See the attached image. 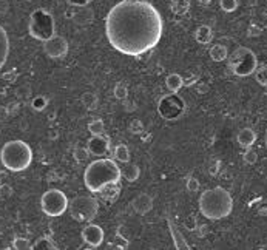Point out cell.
<instances>
[{
    "mask_svg": "<svg viewBox=\"0 0 267 250\" xmlns=\"http://www.w3.org/2000/svg\"><path fill=\"white\" fill-rule=\"evenodd\" d=\"M255 79L259 85H267V67H262L255 71Z\"/></svg>",
    "mask_w": 267,
    "mask_h": 250,
    "instance_id": "e575fe53",
    "label": "cell"
},
{
    "mask_svg": "<svg viewBox=\"0 0 267 250\" xmlns=\"http://www.w3.org/2000/svg\"><path fill=\"white\" fill-rule=\"evenodd\" d=\"M264 141H265V148H267V130H265V136H264Z\"/></svg>",
    "mask_w": 267,
    "mask_h": 250,
    "instance_id": "7bdbcfd3",
    "label": "cell"
},
{
    "mask_svg": "<svg viewBox=\"0 0 267 250\" xmlns=\"http://www.w3.org/2000/svg\"><path fill=\"white\" fill-rule=\"evenodd\" d=\"M10 56V37L7 30L0 25V70H2Z\"/></svg>",
    "mask_w": 267,
    "mask_h": 250,
    "instance_id": "9a60e30c",
    "label": "cell"
},
{
    "mask_svg": "<svg viewBox=\"0 0 267 250\" xmlns=\"http://www.w3.org/2000/svg\"><path fill=\"white\" fill-rule=\"evenodd\" d=\"M187 190H189L190 193H195V191L199 190V181H198L195 176H190V178L187 179Z\"/></svg>",
    "mask_w": 267,
    "mask_h": 250,
    "instance_id": "d590c367",
    "label": "cell"
},
{
    "mask_svg": "<svg viewBox=\"0 0 267 250\" xmlns=\"http://www.w3.org/2000/svg\"><path fill=\"white\" fill-rule=\"evenodd\" d=\"M122 178L119 165L109 158L96 159L85 169L84 182L91 193H99L105 185L118 184Z\"/></svg>",
    "mask_w": 267,
    "mask_h": 250,
    "instance_id": "7a4b0ae2",
    "label": "cell"
},
{
    "mask_svg": "<svg viewBox=\"0 0 267 250\" xmlns=\"http://www.w3.org/2000/svg\"><path fill=\"white\" fill-rule=\"evenodd\" d=\"M199 2H201L202 5H208V4L211 2V0H199Z\"/></svg>",
    "mask_w": 267,
    "mask_h": 250,
    "instance_id": "b9f144b4",
    "label": "cell"
},
{
    "mask_svg": "<svg viewBox=\"0 0 267 250\" xmlns=\"http://www.w3.org/2000/svg\"><path fill=\"white\" fill-rule=\"evenodd\" d=\"M68 210L74 221L91 223L99 212V203L91 195H81L73 198V201H70Z\"/></svg>",
    "mask_w": 267,
    "mask_h": 250,
    "instance_id": "52a82bcc",
    "label": "cell"
},
{
    "mask_svg": "<svg viewBox=\"0 0 267 250\" xmlns=\"http://www.w3.org/2000/svg\"><path fill=\"white\" fill-rule=\"evenodd\" d=\"M43 51L51 59H64L68 54V42L65 37L55 34L51 39L43 42Z\"/></svg>",
    "mask_w": 267,
    "mask_h": 250,
    "instance_id": "30bf717a",
    "label": "cell"
},
{
    "mask_svg": "<svg viewBox=\"0 0 267 250\" xmlns=\"http://www.w3.org/2000/svg\"><path fill=\"white\" fill-rule=\"evenodd\" d=\"M115 159L122 162V164L130 162V150H128V147L125 144L116 145V148H115Z\"/></svg>",
    "mask_w": 267,
    "mask_h": 250,
    "instance_id": "cb8c5ba5",
    "label": "cell"
},
{
    "mask_svg": "<svg viewBox=\"0 0 267 250\" xmlns=\"http://www.w3.org/2000/svg\"><path fill=\"white\" fill-rule=\"evenodd\" d=\"M243 159H244V162L246 164H249V165H253L256 161H258V155H256V152L255 150H252V148H247L246 152H244V155H243Z\"/></svg>",
    "mask_w": 267,
    "mask_h": 250,
    "instance_id": "d6a6232c",
    "label": "cell"
},
{
    "mask_svg": "<svg viewBox=\"0 0 267 250\" xmlns=\"http://www.w3.org/2000/svg\"><path fill=\"white\" fill-rule=\"evenodd\" d=\"M68 206H70V201H68L67 195L59 188L46 190L40 199L42 212L51 218H58V216L64 215L68 210Z\"/></svg>",
    "mask_w": 267,
    "mask_h": 250,
    "instance_id": "ba28073f",
    "label": "cell"
},
{
    "mask_svg": "<svg viewBox=\"0 0 267 250\" xmlns=\"http://www.w3.org/2000/svg\"><path fill=\"white\" fill-rule=\"evenodd\" d=\"M13 195V188L8 184H2L0 185V199H7Z\"/></svg>",
    "mask_w": 267,
    "mask_h": 250,
    "instance_id": "8d00e7d4",
    "label": "cell"
},
{
    "mask_svg": "<svg viewBox=\"0 0 267 250\" xmlns=\"http://www.w3.org/2000/svg\"><path fill=\"white\" fill-rule=\"evenodd\" d=\"M185 226L189 227V230H195V229H196V221H195V218L190 216V218L187 219V224H185Z\"/></svg>",
    "mask_w": 267,
    "mask_h": 250,
    "instance_id": "60d3db41",
    "label": "cell"
},
{
    "mask_svg": "<svg viewBox=\"0 0 267 250\" xmlns=\"http://www.w3.org/2000/svg\"><path fill=\"white\" fill-rule=\"evenodd\" d=\"M8 116H10V108L0 105V121H7Z\"/></svg>",
    "mask_w": 267,
    "mask_h": 250,
    "instance_id": "f35d334b",
    "label": "cell"
},
{
    "mask_svg": "<svg viewBox=\"0 0 267 250\" xmlns=\"http://www.w3.org/2000/svg\"><path fill=\"white\" fill-rule=\"evenodd\" d=\"M236 141H238V144H239L241 147L250 148V147L255 144V141H256V133H255L252 128L246 127V128L239 130V133H238V136H236Z\"/></svg>",
    "mask_w": 267,
    "mask_h": 250,
    "instance_id": "e0dca14e",
    "label": "cell"
},
{
    "mask_svg": "<svg viewBox=\"0 0 267 250\" xmlns=\"http://www.w3.org/2000/svg\"><path fill=\"white\" fill-rule=\"evenodd\" d=\"M82 102L88 110H94L99 104V99L94 93H84L82 94Z\"/></svg>",
    "mask_w": 267,
    "mask_h": 250,
    "instance_id": "484cf974",
    "label": "cell"
},
{
    "mask_svg": "<svg viewBox=\"0 0 267 250\" xmlns=\"http://www.w3.org/2000/svg\"><path fill=\"white\" fill-rule=\"evenodd\" d=\"M220 7L226 13H233L238 8V0H220Z\"/></svg>",
    "mask_w": 267,
    "mask_h": 250,
    "instance_id": "4dcf8cb0",
    "label": "cell"
},
{
    "mask_svg": "<svg viewBox=\"0 0 267 250\" xmlns=\"http://www.w3.org/2000/svg\"><path fill=\"white\" fill-rule=\"evenodd\" d=\"M82 239L90 247H99L103 242V230L97 224H88L82 229Z\"/></svg>",
    "mask_w": 267,
    "mask_h": 250,
    "instance_id": "8fae6325",
    "label": "cell"
},
{
    "mask_svg": "<svg viewBox=\"0 0 267 250\" xmlns=\"http://www.w3.org/2000/svg\"><path fill=\"white\" fill-rule=\"evenodd\" d=\"M218 167H220V161H213V165L208 169V172H210V175H213L215 176L217 173H218Z\"/></svg>",
    "mask_w": 267,
    "mask_h": 250,
    "instance_id": "ab89813d",
    "label": "cell"
},
{
    "mask_svg": "<svg viewBox=\"0 0 267 250\" xmlns=\"http://www.w3.org/2000/svg\"><path fill=\"white\" fill-rule=\"evenodd\" d=\"M28 33L33 39L46 42L56 34V23L52 14L43 8L34 10L30 16L28 22Z\"/></svg>",
    "mask_w": 267,
    "mask_h": 250,
    "instance_id": "5b68a950",
    "label": "cell"
},
{
    "mask_svg": "<svg viewBox=\"0 0 267 250\" xmlns=\"http://www.w3.org/2000/svg\"><path fill=\"white\" fill-rule=\"evenodd\" d=\"M170 10L176 16H184L190 10V0H172V2H170Z\"/></svg>",
    "mask_w": 267,
    "mask_h": 250,
    "instance_id": "7402d4cb",
    "label": "cell"
},
{
    "mask_svg": "<svg viewBox=\"0 0 267 250\" xmlns=\"http://www.w3.org/2000/svg\"><path fill=\"white\" fill-rule=\"evenodd\" d=\"M13 247L14 250H31V245H30V241L26 238H20L17 236L13 242Z\"/></svg>",
    "mask_w": 267,
    "mask_h": 250,
    "instance_id": "1f68e13d",
    "label": "cell"
},
{
    "mask_svg": "<svg viewBox=\"0 0 267 250\" xmlns=\"http://www.w3.org/2000/svg\"><path fill=\"white\" fill-rule=\"evenodd\" d=\"M167 226H169V230H170V235H172V239H173V244H175L176 250H192V247L189 245L185 236L182 235V232L179 230V227L175 224V221L170 216L167 218Z\"/></svg>",
    "mask_w": 267,
    "mask_h": 250,
    "instance_id": "4fadbf2b",
    "label": "cell"
},
{
    "mask_svg": "<svg viewBox=\"0 0 267 250\" xmlns=\"http://www.w3.org/2000/svg\"><path fill=\"white\" fill-rule=\"evenodd\" d=\"M31 107L36 112H42V110H45L48 107V99L45 96H36L33 99V102H31Z\"/></svg>",
    "mask_w": 267,
    "mask_h": 250,
    "instance_id": "83f0119b",
    "label": "cell"
},
{
    "mask_svg": "<svg viewBox=\"0 0 267 250\" xmlns=\"http://www.w3.org/2000/svg\"><path fill=\"white\" fill-rule=\"evenodd\" d=\"M128 131L133 134H141V133H144V124L139 119H133L128 124Z\"/></svg>",
    "mask_w": 267,
    "mask_h": 250,
    "instance_id": "836d02e7",
    "label": "cell"
},
{
    "mask_svg": "<svg viewBox=\"0 0 267 250\" xmlns=\"http://www.w3.org/2000/svg\"><path fill=\"white\" fill-rule=\"evenodd\" d=\"M73 155H74V159H76L77 162H84V161H87V159H88L90 152H88V148H84V147H76Z\"/></svg>",
    "mask_w": 267,
    "mask_h": 250,
    "instance_id": "f546056e",
    "label": "cell"
},
{
    "mask_svg": "<svg viewBox=\"0 0 267 250\" xmlns=\"http://www.w3.org/2000/svg\"><path fill=\"white\" fill-rule=\"evenodd\" d=\"M199 210L202 216L207 219L211 221L224 219L233 210V198L223 187L208 188L202 191L199 198Z\"/></svg>",
    "mask_w": 267,
    "mask_h": 250,
    "instance_id": "3957f363",
    "label": "cell"
},
{
    "mask_svg": "<svg viewBox=\"0 0 267 250\" xmlns=\"http://www.w3.org/2000/svg\"><path fill=\"white\" fill-rule=\"evenodd\" d=\"M113 94H115L116 99H119V101H125L127 96H128V87H127V84H124V82H118V84L115 85Z\"/></svg>",
    "mask_w": 267,
    "mask_h": 250,
    "instance_id": "4316f807",
    "label": "cell"
},
{
    "mask_svg": "<svg viewBox=\"0 0 267 250\" xmlns=\"http://www.w3.org/2000/svg\"><path fill=\"white\" fill-rule=\"evenodd\" d=\"M121 172H122L124 179H125V181H128V182H135V181L139 178V175H141L139 167H138L136 164H130V162H127V164H125V167H124Z\"/></svg>",
    "mask_w": 267,
    "mask_h": 250,
    "instance_id": "603a6c76",
    "label": "cell"
},
{
    "mask_svg": "<svg viewBox=\"0 0 267 250\" xmlns=\"http://www.w3.org/2000/svg\"><path fill=\"white\" fill-rule=\"evenodd\" d=\"M131 206L138 215H147L153 209V198L147 193H141L133 199Z\"/></svg>",
    "mask_w": 267,
    "mask_h": 250,
    "instance_id": "5bb4252c",
    "label": "cell"
},
{
    "mask_svg": "<svg viewBox=\"0 0 267 250\" xmlns=\"http://www.w3.org/2000/svg\"><path fill=\"white\" fill-rule=\"evenodd\" d=\"M67 2L71 5V7H77V8H84L87 7L88 4H91L93 0H67Z\"/></svg>",
    "mask_w": 267,
    "mask_h": 250,
    "instance_id": "74e56055",
    "label": "cell"
},
{
    "mask_svg": "<svg viewBox=\"0 0 267 250\" xmlns=\"http://www.w3.org/2000/svg\"><path fill=\"white\" fill-rule=\"evenodd\" d=\"M195 39H196V42L201 43V45L210 43L211 39H213L211 28H210L208 25H201V26H198V30L195 31Z\"/></svg>",
    "mask_w": 267,
    "mask_h": 250,
    "instance_id": "d6986e66",
    "label": "cell"
},
{
    "mask_svg": "<svg viewBox=\"0 0 267 250\" xmlns=\"http://www.w3.org/2000/svg\"><path fill=\"white\" fill-rule=\"evenodd\" d=\"M0 161H2V165L10 172H23L33 162V150L23 141H10L0 150Z\"/></svg>",
    "mask_w": 267,
    "mask_h": 250,
    "instance_id": "277c9868",
    "label": "cell"
},
{
    "mask_svg": "<svg viewBox=\"0 0 267 250\" xmlns=\"http://www.w3.org/2000/svg\"><path fill=\"white\" fill-rule=\"evenodd\" d=\"M163 16L147 0H122L105 17V34L116 51L142 56L163 37Z\"/></svg>",
    "mask_w": 267,
    "mask_h": 250,
    "instance_id": "6da1fadb",
    "label": "cell"
},
{
    "mask_svg": "<svg viewBox=\"0 0 267 250\" xmlns=\"http://www.w3.org/2000/svg\"><path fill=\"white\" fill-rule=\"evenodd\" d=\"M229 59V68L232 70L233 74L239 77H246L253 74L258 70V59L256 54L252 51L250 48L239 46L227 58Z\"/></svg>",
    "mask_w": 267,
    "mask_h": 250,
    "instance_id": "8992f818",
    "label": "cell"
},
{
    "mask_svg": "<svg viewBox=\"0 0 267 250\" xmlns=\"http://www.w3.org/2000/svg\"><path fill=\"white\" fill-rule=\"evenodd\" d=\"M87 148H88L90 155L93 156H103L109 153V150H110V139L103 134L91 136L87 142Z\"/></svg>",
    "mask_w": 267,
    "mask_h": 250,
    "instance_id": "7c38bea8",
    "label": "cell"
},
{
    "mask_svg": "<svg viewBox=\"0 0 267 250\" xmlns=\"http://www.w3.org/2000/svg\"><path fill=\"white\" fill-rule=\"evenodd\" d=\"M31 250H59V248L49 236H40L31 244Z\"/></svg>",
    "mask_w": 267,
    "mask_h": 250,
    "instance_id": "ac0fdd59",
    "label": "cell"
},
{
    "mask_svg": "<svg viewBox=\"0 0 267 250\" xmlns=\"http://www.w3.org/2000/svg\"><path fill=\"white\" fill-rule=\"evenodd\" d=\"M88 131L91 133V136H99V134H103V131H105V124H103V121H102V119H99V118L93 119V121L88 124Z\"/></svg>",
    "mask_w": 267,
    "mask_h": 250,
    "instance_id": "d4e9b609",
    "label": "cell"
},
{
    "mask_svg": "<svg viewBox=\"0 0 267 250\" xmlns=\"http://www.w3.org/2000/svg\"><path fill=\"white\" fill-rule=\"evenodd\" d=\"M210 58L215 61V62H223L229 58V51H227V46L217 43L210 48Z\"/></svg>",
    "mask_w": 267,
    "mask_h": 250,
    "instance_id": "ffe728a7",
    "label": "cell"
},
{
    "mask_svg": "<svg viewBox=\"0 0 267 250\" xmlns=\"http://www.w3.org/2000/svg\"><path fill=\"white\" fill-rule=\"evenodd\" d=\"M105 250H127V239H124L119 233L116 235V241L113 244H109Z\"/></svg>",
    "mask_w": 267,
    "mask_h": 250,
    "instance_id": "f1b7e54d",
    "label": "cell"
},
{
    "mask_svg": "<svg viewBox=\"0 0 267 250\" xmlns=\"http://www.w3.org/2000/svg\"><path fill=\"white\" fill-rule=\"evenodd\" d=\"M166 85H167V88H169L172 93H178V91L182 88V85H184V79H182L181 74H178V73H172V74L167 76V79H166Z\"/></svg>",
    "mask_w": 267,
    "mask_h": 250,
    "instance_id": "44dd1931",
    "label": "cell"
},
{
    "mask_svg": "<svg viewBox=\"0 0 267 250\" xmlns=\"http://www.w3.org/2000/svg\"><path fill=\"white\" fill-rule=\"evenodd\" d=\"M119 193H121V185H119V182L118 184H109V185H105L100 191H99V195H100V198L103 199L105 203H110V204H113L116 199L119 198Z\"/></svg>",
    "mask_w": 267,
    "mask_h": 250,
    "instance_id": "2e32d148",
    "label": "cell"
},
{
    "mask_svg": "<svg viewBox=\"0 0 267 250\" xmlns=\"http://www.w3.org/2000/svg\"><path fill=\"white\" fill-rule=\"evenodd\" d=\"M184 110H185V104L176 93L163 97L157 107L159 115L167 121H176L184 113Z\"/></svg>",
    "mask_w": 267,
    "mask_h": 250,
    "instance_id": "9c48e42d",
    "label": "cell"
}]
</instances>
